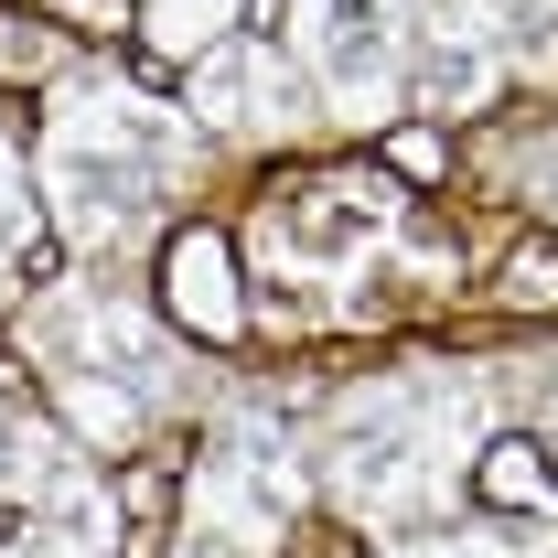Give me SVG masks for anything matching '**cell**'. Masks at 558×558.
I'll use <instances>...</instances> for the list:
<instances>
[{
	"mask_svg": "<svg viewBox=\"0 0 558 558\" xmlns=\"http://www.w3.org/2000/svg\"><path fill=\"white\" fill-rule=\"evenodd\" d=\"M33 236H44V194H33V161L22 140L0 130V312H22L44 279H33Z\"/></svg>",
	"mask_w": 558,
	"mask_h": 558,
	"instance_id": "13",
	"label": "cell"
},
{
	"mask_svg": "<svg viewBox=\"0 0 558 558\" xmlns=\"http://www.w3.org/2000/svg\"><path fill=\"white\" fill-rule=\"evenodd\" d=\"M0 526H11L22 558H119L130 548L108 462L75 429H44V418H22V473H11V515Z\"/></svg>",
	"mask_w": 558,
	"mask_h": 558,
	"instance_id": "8",
	"label": "cell"
},
{
	"mask_svg": "<svg viewBox=\"0 0 558 558\" xmlns=\"http://www.w3.org/2000/svg\"><path fill=\"white\" fill-rule=\"evenodd\" d=\"M290 65L333 130L409 119V0H290Z\"/></svg>",
	"mask_w": 558,
	"mask_h": 558,
	"instance_id": "7",
	"label": "cell"
},
{
	"mask_svg": "<svg viewBox=\"0 0 558 558\" xmlns=\"http://www.w3.org/2000/svg\"><path fill=\"white\" fill-rule=\"evenodd\" d=\"M22 354L44 376V398L65 409V429L119 462V451H150L172 418L194 409V365H183V333L150 323L119 269H65L22 301Z\"/></svg>",
	"mask_w": 558,
	"mask_h": 558,
	"instance_id": "4",
	"label": "cell"
},
{
	"mask_svg": "<svg viewBox=\"0 0 558 558\" xmlns=\"http://www.w3.org/2000/svg\"><path fill=\"white\" fill-rule=\"evenodd\" d=\"M172 558H247V548H226V537H205V526H183V548Z\"/></svg>",
	"mask_w": 558,
	"mask_h": 558,
	"instance_id": "19",
	"label": "cell"
},
{
	"mask_svg": "<svg viewBox=\"0 0 558 558\" xmlns=\"http://www.w3.org/2000/svg\"><path fill=\"white\" fill-rule=\"evenodd\" d=\"M505 172H515V194H526V205L558 226V130H537L526 150H515V161H505Z\"/></svg>",
	"mask_w": 558,
	"mask_h": 558,
	"instance_id": "17",
	"label": "cell"
},
{
	"mask_svg": "<svg viewBox=\"0 0 558 558\" xmlns=\"http://www.w3.org/2000/svg\"><path fill=\"white\" fill-rule=\"evenodd\" d=\"M236 22H247V0H140V44H150L161 65H194V54H215Z\"/></svg>",
	"mask_w": 558,
	"mask_h": 558,
	"instance_id": "14",
	"label": "cell"
},
{
	"mask_svg": "<svg viewBox=\"0 0 558 558\" xmlns=\"http://www.w3.org/2000/svg\"><path fill=\"white\" fill-rule=\"evenodd\" d=\"M376 558H558V526H515V515H440L418 537H376Z\"/></svg>",
	"mask_w": 558,
	"mask_h": 558,
	"instance_id": "12",
	"label": "cell"
},
{
	"mask_svg": "<svg viewBox=\"0 0 558 558\" xmlns=\"http://www.w3.org/2000/svg\"><path fill=\"white\" fill-rule=\"evenodd\" d=\"M494 365H505V429L484 440L473 484L505 515L558 526V354H494Z\"/></svg>",
	"mask_w": 558,
	"mask_h": 558,
	"instance_id": "10",
	"label": "cell"
},
{
	"mask_svg": "<svg viewBox=\"0 0 558 558\" xmlns=\"http://www.w3.org/2000/svg\"><path fill=\"white\" fill-rule=\"evenodd\" d=\"M301 515H312V451L279 418V398H215L194 484H183V526H205L247 558H279Z\"/></svg>",
	"mask_w": 558,
	"mask_h": 558,
	"instance_id": "5",
	"label": "cell"
},
{
	"mask_svg": "<svg viewBox=\"0 0 558 558\" xmlns=\"http://www.w3.org/2000/svg\"><path fill=\"white\" fill-rule=\"evenodd\" d=\"M183 119H194L215 150H290L301 130H323L301 65H290L279 44H258V33H226L215 54L183 65Z\"/></svg>",
	"mask_w": 558,
	"mask_h": 558,
	"instance_id": "9",
	"label": "cell"
},
{
	"mask_svg": "<svg viewBox=\"0 0 558 558\" xmlns=\"http://www.w3.org/2000/svg\"><path fill=\"white\" fill-rule=\"evenodd\" d=\"M11 473H22V409L0 398V505H11Z\"/></svg>",
	"mask_w": 558,
	"mask_h": 558,
	"instance_id": "18",
	"label": "cell"
},
{
	"mask_svg": "<svg viewBox=\"0 0 558 558\" xmlns=\"http://www.w3.org/2000/svg\"><path fill=\"white\" fill-rule=\"evenodd\" d=\"M515 312H558V247H515L505 258V279H494Z\"/></svg>",
	"mask_w": 558,
	"mask_h": 558,
	"instance_id": "16",
	"label": "cell"
},
{
	"mask_svg": "<svg viewBox=\"0 0 558 558\" xmlns=\"http://www.w3.org/2000/svg\"><path fill=\"white\" fill-rule=\"evenodd\" d=\"M515 75H558V0H409L418 119H484Z\"/></svg>",
	"mask_w": 558,
	"mask_h": 558,
	"instance_id": "6",
	"label": "cell"
},
{
	"mask_svg": "<svg viewBox=\"0 0 558 558\" xmlns=\"http://www.w3.org/2000/svg\"><path fill=\"white\" fill-rule=\"evenodd\" d=\"M494 429H505V365H387L333 387L301 451H312V494L344 526L418 537L462 505Z\"/></svg>",
	"mask_w": 558,
	"mask_h": 558,
	"instance_id": "1",
	"label": "cell"
},
{
	"mask_svg": "<svg viewBox=\"0 0 558 558\" xmlns=\"http://www.w3.org/2000/svg\"><path fill=\"white\" fill-rule=\"evenodd\" d=\"M0 75H11V86H22V75H44V86H54V75H65V44H54L44 22L0 11Z\"/></svg>",
	"mask_w": 558,
	"mask_h": 558,
	"instance_id": "15",
	"label": "cell"
},
{
	"mask_svg": "<svg viewBox=\"0 0 558 558\" xmlns=\"http://www.w3.org/2000/svg\"><path fill=\"white\" fill-rule=\"evenodd\" d=\"M161 301H172V323L194 333V344H247V290H236V247L215 236V226H183V236H161Z\"/></svg>",
	"mask_w": 558,
	"mask_h": 558,
	"instance_id": "11",
	"label": "cell"
},
{
	"mask_svg": "<svg viewBox=\"0 0 558 558\" xmlns=\"http://www.w3.org/2000/svg\"><path fill=\"white\" fill-rule=\"evenodd\" d=\"M215 140L150 97L140 75L119 65H65L54 97H44V130H33V194H44V226L86 247L97 269H119L130 247H150L172 205L194 194Z\"/></svg>",
	"mask_w": 558,
	"mask_h": 558,
	"instance_id": "2",
	"label": "cell"
},
{
	"mask_svg": "<svg viewBox=\"0 0 558 558\" xmlns=\"http://www.w3.org/2000/svg\"><path fill=\"white\" fill-rule=\"evenodd\" d=\"M247 258L279 290V323H365L398 290H451L462 279V236L418 226V205L387 172H301L269 183L247 215Z\"/></svg>",
	"mask_w": 558,
	"mask_h": 558,
	"instance_id": "3",
	"label": "cell"
}]
</instances>
